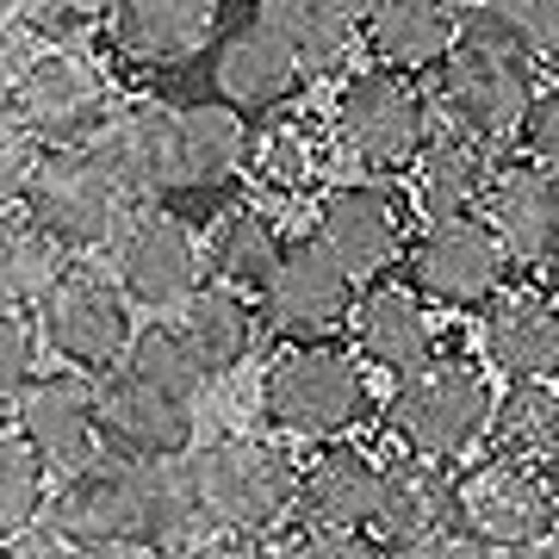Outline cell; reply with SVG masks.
I'll return each mask as SVG.
<instances>
[{"label":"cell","instance_id":"1","mask_svg":"<svg viewBox=\"0 0 559 559\" xmlns=\"http://www.w3.org/2000/svg\"><path fill=\"white\" fill-rule=\"evenodd\" d=\"M540 62L522 50V38L485 7V0H460V32L454 50L436 62V112L479 143H516L522 112L535 100Z\"/></svg>","mask_w":559,"mask_h":559},{"label":"cell","instance_id":"2","mask_svg":"<svg viewBox=\"0 0 559 559\" xmlns=\"http://www.w3.org/2000/svg\"><path fill=\"white\" fill-rule=\"evenodd\" d=\"M187 479H193V498L205 510V528L261 540L293 516L299 460L286 454L280 441L218 436V441H205V448L187 454Z\"/></svg>","mask_w":559,"mask_h":559},{"label":"cell","instance_id":"3","mask_svg":"<svg viewBox=\"0 0 559 559\" xmlns=\"http://www.w3.org/2000/svg\"><path fill=\"white\" fill-rule=\"evenodd\" d=\"M367 411H373V392H367L360 360L330 342H293L261 373V417L280 436L342 441L355 423H367Z\"/></svg>","mask_w":559,"mask_h":559},{"label":"cell","instance_id":"4","mask_svg":"<svg viewBox=\"0 0 559 559\" xmlns=\"http://www.w3.org/2000/svg\"><path fill=\"white\" fill-rule=\"evenodd\" d=\"M436 131V106L404 69L367 62L336 87L330 106V138L360 168H411L423 138Z\"/></svg>","mask_w":559,"mask_h":559},{"label":"cell","instance_id":"5","mask_svg":"<svg viewBox=\"0 0 559 559\" xmlns=\"http://www.w3.org/2000/svg\"><path fill=\"white\" fill-rule=\"evenodd\" d=\"M485 417H491V380L473 360H423L411 367L392 399V429H399L404 454L423 460H466L485 441Z\"/></svg>","mask_w":559,"mask_h":559},{"label":"cell","instance_id":"6","mask_svg":"<svg viewBox=\"0 0 559 559\" xmlns=\"http://www.w3.org/2000/svg\"><path fill=\"white\" fill-rule=\"evenodd\" d=\"M25 218L38 224L44 237H57L69 255H87V249H106L112 230L124 224L131 200L124 187L100 168V156L87 143H62V150H44L32 180H25Z\"/></svg>","mask_w":559,"mask_h":559},{"label":"cell","instance_id":"7","mask_svg":"<svg viewBox=\"0 0 559 559\" xmlns=\"http://www.w3.org/2000/svg\"><path fill=\"white\" fill-rule=\"evenodd\" d=\"M0 106L44 150H62V143H87L100 131L106 106H112V87H106V75L81 57L75 44H50L38 57H20V75H13Z\"/></svg>","mask_w":559,"mask_h":559},{"label":"cell","instance_id":"8","mask_svg":"<svg viewBox=\"0 0 559 559\" xmlns=\"http://www.w3.org/2000/svg\"><path fill=\"white\" fill-rule=\"evenodd\" d=\"M404 274L423 305H485L510 274L498 230L485 212H454V218H423L417 237H404Z\"/></svg>","mask_w":559,"mask_h":559},{"label":"cell","instance_id":"9","mask_svg":"<svg viewBox=\"0 0 559 559\" xmlns=\"http://www.w3.org/2000/svg\"><path fill=\"white\" fill-rule=\"evenodd\" d=\"M360 280L342 267L318 237L286 242L274 261V274L261 280L255 293V318L286 342H330L348 330V311H355Z\"/></svg>","mask_w":559,"mask_h":559},{"label":"cell","instance_id":"10","mask_svg":"<svg viewBox=\"0 0 559 559\" xmlns=\"http://www.w3.org/2000/svg\"><path fill=\"white\" fill-rule=\"evenodd\" d=\"M454 528L479 540V547H516V540H540L559 528V498L535 460L491 454L479 466L454 473Z\"/></svg>","mask_w":559,"mask_h":559},{"label":"cell","instance_id":"11","mask_svg":"<svg viewBox=\"0 0 559 559\" xmlns=\"http://www.w3.org/2000/svg\"><path fill=\"white\" fill-rule=\"evenodd\" d=\"M50 535L69 547H143V473L124 454H94L44 498ZM150 554V547H143Z\"/></svg>","mask_w":559,"mask_h":559},{"label":"cell","instance_id":"12","mask_svg":"<svg viewBox=\"0 0 559 559\" xmlns=\"http://www.w3.org/2000/svg\"><path fill=\"white\" fill-rule=\"evenodd\" d=\"M38 323L62 367L100 373V367H112L131 348V299L100 267H62V280L38 305Z\"/></svg>","mask_w":559,"mask_h":559},{"label":"cell","instance_id":"13","mask_svg":"<svg viewBox=\"0 0 559 559\" xmlns=\"http://www.w3.org/2000/svg\"><path fill=\"white\" fill-rule=\"evenodd\" d=\"M119 249V293L143 311H175L193 286L205 280V249L193 237V224L175 212H138L112 230Z\"/></svg>","mask_w":559,"mask_h":559},{"label":"cell","instance_id":"14","mask_svg":"<svg viewBox=\"0 0 559 559\" xmlns=\"http://www.w3.org/2000/svg\"><path fill=\"white\" fill-rule=\"evenodd\" d=\"M94 429H100L106 454L175 460L193 448V404L124 367V373H106L94 385Z\"/></svg>","mask_w":559,"mask_h":559},{"label":"cell","instance_id":"15","mask_svg":"<svg viewBox=\"0 0 559 559\" xmlns=\"http://www.w3.org/2000/svg\"><path fill=\"white\" fill-rule=\"evenodd\" d=\"M311 237L355 280H380L404 261V212L373 180H342V187L318 193V230Z\"/></svg>","mask_w":559,"mask_h":559},{"label":"cell","instance_id":"16","mask_svg":"<svg viewBox=\"0 0 559 559\" xmlns=\"http://www.w3.org/2000/svg\"><path fill=\"white\" fill-rule=\"evenodd\" d=\"M87 150L124 187V200H168L175 193V106L112 100Z\"/></svg>","mask_w":559,"mask_h":559},{"label":"cell","instance_id":"17","mask_svg":"<svg viewBox=\"0 0 559 559\" xmlns=\"http://www.w3.org/2000/svg\"><path fill=\"white\" fill-rule=\"evenodd\" d=\"M485 224L498 230L503 255L522 267H547L559 249V168L554 162H498L485 187Z\"/></svg>","mask_w":559,"mask_h":559},{"label":"cell","instance_id":"18","mask_svg":"<svg viewBox=\"0 0 559 559\" xmlns=\"http://www.w3.org/2000/svg\"><path fill=\"white\" fill-rule=\"evenodd\" d=\"M20 441L44 460V473H75L94 460V385L81 373H38L20 385Z\"/></svg>","mask_w":559,"mask_h":559},{"label":"cell","instance_id":"19","mask_svg":"<svg viewBox=\"0 0 559 559\" xmlns=\"http://www.w3.org/2000/svg\"><path fill=\"white\" fill-rule=\"evenodd\" d=\"M100 32L124 62H143V69L187 62L218 32V0H106Z\"/></svg>","mask_w":559,"mask_h":559},{"label":"cell","instance_id":"20","mask_svg":"<svg viewBox=\"0 0 559 559\" xmlns=\"http://www.w3.org/2000/svg\"><path fill=\"white\" fill-rule=\"evenodd\" d=\"M299 81L305 75H299V62H293V50L261 20H242L212 38V87L237 112H274V106L293 100Z\"/></svg>","mask_w":559,"mask_h":559},{"label":"cell","instance_id":"21","mask_svg":"<svg viewBox=\"0 0 559 559\" xmlns=\"http://www.w3.org/2000/svg\"><path fill=\"white\" fill-rule=\"evenodd\" d=\"M485 360L503 380H554L559 373V305L540 293H491L479 323Z\"/></svg>","mask_w":559,"mask_h":559},{"label":"cell","instance_id":"22","mask_svg":"<svg viewBox=\"0 0 559 559\" xmlns=\"http://www.w3.org/2000/svg\"><path fill=\"white\" fill-rule=\"evenodd\" d=\"M348 336H355L360 360H373L385 373H411L436 355V330H429V311L411 286L399 280H373L367 293H355V311H348Z\"/></svg>","mask_w":559,"mask_h":559},{"label":"cell","instance_id":"23","mask_svg":"<svg viewBox=\"0 0 559 559\" xmlns=\"http://www.w3.org/2000/svg\"><path fill=\"white\" fill-rule=\"evenodd\" d=\"M380 503V460L348 441H323V454L299 466V498L293 516L305 528H367Z\"/></svg>","mask_w":559,"mask_h":559},{"label":"cell","instance_id":"24","mask_svg":"<svg viewBox=\"0 0 559 559\" xmlns=\"http://www.w3.org/2000/svg\"><path fill=\"white\" fill-rule=\"evenodd\" d=\"M460 32V0H367L360 7V38L373 62L423 75L454 50Z\"/></svg>","mask_w":559,"mask_h":559},{"label":"cell","instance_id":"25","mask_svg":"<svg viewBox=\"0 0 559 559\" xmlns=\"http://www.w3.org/2000/svg\"><path fill=\"white\" fill-rule=\"evenodd\" d=\"M491 143L466 138L454 124H436L423 150L411 156V193H417L423 218H454V212H479L485 187H491Z\"/></svg>","mask_w":559,"mask_h":559},{"label":"cell","instance_id":"26","mask_svg":"<svg viewBox=\"0 0 559 559\" xmlns=\"http://www.w3.org/2000/svg\"><path fill=\"white\" fill-rule=\"evenodd\" d=\"M454 522V473L441 460L404 454L380 466V503H373V528L385 547H404L417 535H436Z\"/></svg>","mask_w":559,"mask_h":559},{"label":"cell","instance_id":"27","mask_svg":"<svg viewBox=\"0 0 559 559\" xmlns=\"http://www.w3.org/2000/svg\"><path fill=\"white\" fill-rule=\"evenodd\" d=\"M255 20L293 50L299 75H336L360 44V13L348 0H261Z\"/></svg>","mask_w":559,"mask_h":559},{"label":"cell","instance_id":"28","mask_svg":"<svg viewBox=\"0 0 559 559\" xmlns=\"http://www.w3.org/2000/svg\"><path fill=\"white\" fill-rule=\"evenodd\" d=\"M180 318V342L200 355V367L218 380V373H230V367H242L249 360V348H255V305L242 299L237 286H224V280H200L187 299L175 305Z\"/></svg>","mask_w":559,"mask_h":559},{"label":"cell","instance_id":"29","mask_svg":"<svg viewBox=\"0 0 559 559\" xmlns=\"http://www.w3.org/2000/svg\"><path fill=\"white\" fill-rule=\"evenodd\" d=\"M242 124L237 106H180L175 112V193H212L242 175Z\"/></svg>","mask_w":559,"mask_h":559},{"label":"cell","instance_id":"30","mask_svg":"<svg viewBox=\"0 0 559 559\" xmlns=\"http://www.w3.org/2000/svg\"><path fill=\"white\" fill-rule=\"evenodd\" d=\"M242 168H249L255 187H274V193H299V187H311L318 168H323L318 119H305V112H280V106H274V119L261 112V124L249 131V143H242Z\"/></svg>","mask_w":559,"mask_h":559},{"label":"cell","instance_id":"31","mask_svg":"<svg viewBox=\"0 0 559 559\" xmlns=\"http://www.w3.org/2000/svg\"><path fill=\"white\" fill-rule=\"evenodd\" d=\"M138 473H143V547L156 559L187 554L205 528V510L193 498V479H187V454L138 460Z\"/></svg>","mask_w":559,"mask_h":559},{"label":"cell","instance_id":"32","mask_svg":"<svg viewBox=\"0 0 559 559\" xmlns=\"http://www.w3.org/2000/svg\"><path fill=\"white\" fill-rule=\"evenodd\" d=\"M62 267H69V249L57 237H44L32 218L0 212V311H38Z\"/></svg>","mask_w":559,"mask_h":559},{"label":"cell","instance_id":"33","mask_svg":"<svg viewBox=\"0 0 559 559\" xmlns=\"http://www.w3.org/2000/svg\"><path fill=\"white\" fill-rule=\"evenodd\" d=\"M280 249H286V242H280L274 218H267L261 205H230L218 218V237H212V274H218L224 286H237L242 299H255L261 280L274 274Z\"/></svg>","mask_w":559,"mask_h":559},{"label":"cell","instance_id":"34","mask_svg":"<svg viewBox=\"0 0 559 559\" xmlns=\"http://www.w3.org/2000/svg\"><path fill=\"white\" fill-rule=\"evenodd\" d=\"M554 429H559V392L547 380H510L491 399V417H485V441L510 460H540Z\"/></svg>","mask_w":559,"mask_h":559},{"label":"cell","instance_id":"35","mask_svg":"<svg viewBox=\"0 0 559 559\" xmlns=\"http://www.w3.org/2000/svg\"><path fill=\"white\" fill-rule=\"evenodd\" d=\"M124 367H131V373H143L150 385H162V392L187 399V404H200V392L212 385V373H205L200 355L180 342L175 323H150V330H138V336H131V348H124Z\"/></svg>","mask_w":559,"mask_h":559},{"label":"cell","instance_id":"36","mask_svg":"<svg viewBox=\"0 0 559 559\" xmlns=\"http://www.w3.org/2000/svg\"><path fill=\"white\" fill-rule=\"evenodd\" d=\"M44 516V460L20 436H0V540L25 535Z\"/></svg>","mask_w":559,"mask_h":559},{"label":"cell","instance_id":"37","mask_svg":"<svg viewBox=\"0 0 559 559\" xmlns=\"http://www.w3.org/2000/svg\"><path fill=\"white\" fill-rule=\"evenodd\" d=\"M13 20L50 44H81L106 25V0H13Z\"/></svg>","mask_w":559,"mask_h":559},{"label":"cell","instance_id":"38","mask_svg":"<svg viewBox=\"0 0 559 559\" xmlns=\"http://www.w3.org/2000/svg\"><path fill=\"white\" fill-rule=\"evenodd\" d=\"M535 62H559V0H485Z\"/></svg>","mask_w":559,"mask_h":559},{"label":"cell","instance_id":"39","mask_svg":"<svg viewBox=\"0 0 559 559\" xmlns=\"http://www.w3.org/2000/svg\"><path fill=\"white\" fill-rule=\"evenodd\" d=\"M38 156H44V143L0 106V212H13L25 200V180L38 168Z\"/></svg>","mask_w":559,"mask_h":559},{"label":"cell","instance_id":"40","mask_svg":"<svg viewBox=\"0 0 559 559\" xmlns=\"http://www.w3.org/2000/svg\"><path fill=\"white\" fill-rule=\"evenodd\" d=\"M25 380H32V323L25 311H0V411L20 399Z\"/></svg>","mask_w":559,"mask_h":559},{"label":"cell","instance_id":"41","mask_svg":"<svg viewBox=\"0 0 559 559\" xmlns=\"http://www.w3.org/2000/svg\"><path fill=\"white\" fill-rule=\"evenodd\" d=\"M522 143H528V156L535 162H554L559 168V81L554 87H535V100H528V112H522Z\"/></svg>","mask_w":559,"mask_h":559},{"label":"cell","instance_id":"42","mask_svg":"<svg viewBox=\"0 0 559 559\" xmlns=\"http://www.w3.org/2000/svg\"><path fill=\"white\" fill-rule=\"evenodd\" d=\"M280 559H380V554L360 540V528H305Z\"/></svg>","mask_w":559,"mask_h":559},{"label":"cell","instance_id":"43","mask_svg":"<svg viewBox=\"0 0 559 559\" xmlns=\"http://www.w3.org/2000/svg\"><path fill=\"white\" fill-rule=\"evenodd\" d=\"M392 559H491V547H479L466 528L448 522L436 535H417V540H404V547H392Z\"/></svg>","mask_w":559,"mask_h":559},{"label":"cell","instance_id":"44","mask_svg":"<svg viewBox=\"0 0 559 559\" xmlns=\"http://www.w3.org/2000/svg\"><path fill=\"white\" fill-rule=\"evenodd\" d=\"M0 559H75V547L69 540H57V535H13V540H0Z\"/></svg>","mask_w":559,"mask_h":559},{"label":"cell","instance_id":"45","mask_svg":"<svg viewBox=\"0 0 559 559\" xmlns=\"http://www.w3.org/2000/svg\"><path fill=\"white\" fill-rule=\"evenodd\" d=\"M187 559H261L249 535H212V540H193Z\"/></svg>","mask_w":559,"mask_h":559},{"label":"cell","instance_id":"46","mask_svg":"<svg viewBox=\"0 0 559 559\" xmlns=\"http://www.w3.org/2000/svg\"><path fill=\"white\" fill-rule=\"evenodd\" d=\"M13 75H20V38L0 25V100H7V87H13Z\"/></svg>","mask_w":559,"mask_h":559},{"label":"cell","instance_id":"47","mask_svg":"<svg viewBox=\"0 0 559 559\" xmlns=\"http://www.w3.org/2000/svg\"><path fill=\"white\" fill-rule=\"evenodd\" d=\"M75 559H156L143 547H75Z\"/></svg>","mask_w":559,"mask_h":559},{"label":"cell","instance_id":"48","mask_svg":"<svg viewBox=\"0 0 559 559\" xmlns=\"http://www.w3.org/2000/svg\"><path fill=\"white\" fill-rule=\"evenodd\" d=\"M540 473H547V485H554V498H559V429H554V441L540 448Z\"/></svg>","mask_w":559,"mask_h":559},{"label":"cell","instance_id":"49","mask_svg":"<svg viewBox=\"0 0 559 559\" xmlns=\"http://www.w3.org/2000/svg\"><path fill=\"white\" fill-rule=\"evenodd\" d=\"M540 559H559V528H547V535H540Z\"/></svg>","mask_w":559,"mask_h":559},{"label":"cell","instance_id":"50","mask_svg":"<svg viewBox=\"0 0 559 559\" xmlns=\"http://www.w3.org/2000/svg\"><path fill=\"white\" fill-rule=\"evenodd\" d=\"M547 267H554V286H559V249H554V261H547Z\"/></svg>","mask_w":559,"mask_h":559},{"label":"cell","instance_id":"51","mask_svg":"<svg viewBox=\"0 0 559 559\" xmlns=\"http://www.w3.org/2000/svg\"><path fill=\"white\" fill-rule=\"evenodd\" d=\"M7 13H13V0H0V20H7Z\"/></svg>","mask_w":559,"mask_h":559},{"label":"cell","instance_id":"52","mask_svg":"<svg viewBox=\"0 0 559 559\" xmlns=\"http://www.w3.org/2000/svg\"><path fill=\"white\" fill-rule=\"evenodd\" d=\"M348 7H355V13H360V7H367V0H348Z\"/></svg>","mask_w":559,"mask_h":559}]
</instances>
